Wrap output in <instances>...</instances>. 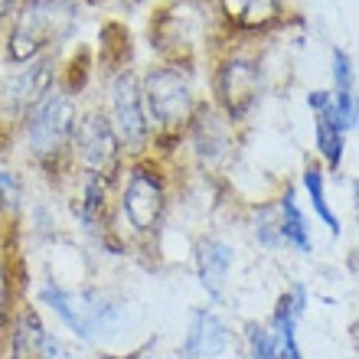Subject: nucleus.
<instances>
[{"mask_svg":"<svg viewBox=\"0 0 359 359\" xmlns=\"http://www.w3.org/2000/svg\"><path fill=\"white\" fill-rule=\"evenodd\" d=\"M180 167L144 154L124 163V173L114 189V209L108 232L98 242L108 255H144L157 258L170 222L173 193Z\"/></svg>","mask_w":359,"mask_h":359,"instance_id":"1","label":"nucleus"},{"mask_svg":"<svg viewBox=\"0 0 359 359\" xmlns=\"http://www.w3.org/2000/svg\"><path fill=\"white\" fill-rule=\"evenodd\" d=\"M82 95L59 79L17 128V144L23 161L43 183L66 189L72 180V134L82 114Z\"/></svg>","mask_w":359,"mask_h":359,"instance_id":"2","label":"nucleus"},{"mask_svg":"<svg viewBox=\"0 0 359 359\" xmlns=\"http://www.w3.org/2000/svg\"><path fill=\"white\" fill-rule=\"evenodd\" d=\"M141 88H144V104H147V118H151V131H154L151 154L177 167L180 147H183L189 124L199 114V108L209 102L203 69L177 66V62H157L154 59L151 66L141 72Z\"/></svg>","mask_w":359,"mask_h":359,"instance_id":"3","label":"nucleus"},{"mask_svg":"<svg viewBox=\"0 0 359 359\" xmlns=\"http://www.w3.org/2000/svg\"><path fill=\"white\" fill-rule=\"evenodd\" d=\"M33 304L49 313L76 343L98 346L118 333L128 317V297L102 284H66L56 274H43Z\"/></svg>","mask_w":359,"mask_h":359,"instance_id":"4","label":"nucleus"},{"mask_svg":"<svg viewBox=\"0 0 359 359\" xmlns=\"http://www.w3.org/2000/svg\"><path fill=\"white\" fill-rule=\"evenodd\" d=\"M82 27L79 0H20L7 27L0 29L4 66H29L36 59L62 56Z\"/></svg>","mask_w":359,"mask_h":359,"instance_id":"5","label":"nucleus"},{"mask_svg":"<svg viewBox=\"0 0 359 359\" xmlns=\"http://www.w3.org/2000/svg\"><path fill=\"white\" fill-rule=\"evenodd\" d=\"M203 79H206L209 104L219 108L232 124L245 128L268 86L265 56L258 43L219 39V46L203 66Z\"/></svg>","mask_w":359,"mask_h":359,"instance_id":"6","label":"nucleus"},{"mask_svg":"<svg viewBox=\"0 0 359 359\" xmlns=\"http://www.w3.org/2000/svg\"><path fill=\"white\" fill-rule=\"evenodd\" d=\"M147 46L157 62L203 69L219 46L209 0H161L147 20Z\"/></svg>","mask_w":359,"mask_h":359,"instance_id":"7","label":"nucleus"},{"mask_svg":"<svg viewBox=\"0 0 359 359\" xmlns=\"http://www.w3.org/2000/svg\"><path fill=\"white\" fill-rule=\"evenodd\" d=\"M238 147H242V128L232 124L219 108H212L206 102L199 108L196 118H193V124H189L187 137H183L177 167L180 170L189 167L199 177L219 180L232 170Z\"/></svg>","mask_w":359,"mask_h":359,"instance_id":"8","label":"nucleus"},{"mask_svg":"<svg viewBox=\"0 0 359 359\" xmlns=\"http://www.w3.org/2000/svg\"><path fill=\"white\" fill-rule=\"evenodd\" d=\"M102 92L104 95L98 102H102L114 134L121 137V147L128 154V161L151 154L154 131H151V118H147V104H144L141 72L134 66L108 72V76H102Z\"/></svg>","mask_w":359,"mask_h":359,"instance_id":"9","label":"nucleus"},{"mask_svg":"<svg viewBox=\"0 0 359 359\" xmlns=\"http://www.w3.org/2000/svg\"><path fill=\"white\" fill-rule=\"evenodd\" d=\"M128 154L114 134L102 102H86L72 134V173H102L118 180L124 173Z\"/></svg>","mask_w":359,"mask_h":359,"instance_id":"10","label":"nucleus"},{"mask_svg":"<svg viewBox=\"0 0 359 359\" xmlns=\"http://www.w3.org/2000/svg\"><path fill=\"white\" fill-rule=\"evenodd\" d=\"M62 72V56L36 59L29 66H10L0 79V134L17 137L20 121L27 111L59 82Z\"/></svg>","mask_w":359,"mask_h":359,"instance_id":"11","label":"nucleus"},{"mask_svg":"<svg viewBox=\"0 0 359 359\" xmlns=\"http://www.w3.org/2000/svg\"><path fill=\"white\" fill-rule=\"evenodd\" d=\"M219 39L258 43L287 23V0H209Z\"/></svg>","mask_w":359,"mask_h":359,"instance_id":"12","label":"nucleus"},{"mask_svg":"<svg viewBox=\"0 0 359 359\" xmlns=\"http://www.w3.org/2000/svg\"><path fill=\"white\" fill-rule=\"evenodd\" d=\"M0 359H69L66 343L53 327L46 313L33 301H27L13 313L10 327L0 337Z\"/></svg>","mask_w":359,"mask_h":359,"instance_id":"13","label":"nucleus"},{"mask_svg":"<svg viewBox=\"0 0 359 359\" xmlns=\"http://www.w3.org/2000/svg\"><path fill=\"white\" fill-rule=\"evenodd\" d=\"M118 180L102 177V173H72V180H69V187H66L72 222L82 229V236L92 238L95 245L104 238L108 222H111Z\"/></svg>","mask_w":359,"mask_h":359,"instance_id":"14","label":"nucleus"},{"mask_svg":"<svg viewBox=\"0 0 359 359\" xmlns=\"http://www.w3.org/2000/svg\"><path fill=\"white\" fill-rule=\"evenodd\" d=\"M236 343H238L236 330L219 313L216 304H199V307L189 311L177 356L180 359H226L229 353L236 350Z\"/></svg>","mask_w":359,"mask_h":359,"instance_id":"15","label":"nucleus"},{"mask_svg":"<svg viewBox=\"0 0 359 359\" xmlns=\"http://www.w3.org/2000/svg\"><path fill=\"white\" fill-rule=\"evenodd\" d=\"M193 278H196L199 291L206 294L209 304H222L229 294V281L236 271V245L229 242L222 232H203L193 242Z\"/></svg>","mask_w":359,"mask_h":359,"instance_id":"16","label":"nucleus"},{"mask_svg":"<svg viewBox=\"0 0 359 359\" xmlns=\"http://www.w3.org/2000/svg\"><path fill=\"white\" fill-rule=\"evenodd\" d=\"M27 301V262H23L20 226L0 222V337Z\"/></svg>","mask_w":359,"mask_h":359,"instance_id":"17","label":"nucleus"},{"mask_svg":"<svg viewBox=\"0 0 359 359\" xmlns=\"http://www.w3.org/2000/svg\"><path fill=\"white\" fill-rule=\"evenodd\" d=\"M307 304H311V294L304 284H287L271 304V313H268V330H271L274 343H278V353L281 359H301V320L307 313Z\"/></svg>","mask_w":359,"mask_h":359,"instance_id":"18","label":"nucleus"},{"mask_svg":"<svg viewBox=\"0 0 359 359\" xmlns=\"http://www.w3.org/2000/svg\"><path fill=\"white\" fill-rule=\"evenodd\" d=\"M271 199H274V209H278V229H281L284 248L311 258L313 255V226H311V216H307L301 196H297V187L284 183Z\"/></svg>","mask_w":359,"mask_h":359,"instance_id":"19","label":"nucleus"},{"mask_svg":"<svg viewBox=\"0 0 359 359\" xmlns=\"http://www.w3.org/2000/svg\"><path fill=\"white\" fill-rule=\"evenodd\" d=\"M346 134H350V128L333 102L320 111H313V151H317V161L327 173H340L343 161H346Z\"/></svg>","mask_w":359,"mask_h":359,"instance_id":"20","label":"nucleus"},{"mask_svg":"<svg viewBox=\"0 0 359 359\" xmlns=\"http://www.w3.org/2000/svg\"><path fill=\"white\" fill-rule=\"evenodd\" d=\"M330 62H333V104H337V111L340 118L346 121V128H356L359 124V98H356V69H353V59L346 49L333 46L330 53Z\"/></svg>","mask_w":359,"mask_h":359,"instance_id":"21","label":"nucleus"},{"mask_svg":"<svg viewBox=\"0 0 359 359\" xmlns=\"http://www.w3.org/2000/svg\"><path fill=\"white\" fill-rule=\"evenodd\" d=\"M301 189H304V196H307V203H311V212L320 219V226L333 238H340L343 226H340V216L330 206V196H327V170L320 167V161H307L301 167Z\"/></svg>","mask_w":359,"mask_h":359,"instance_id":"22","label":"nucleus"},{"mask_svg":"<svg viewBox=\"0 0 359 359\" xmlns=\"http://www.w3.org/2000/svg\"><path fill=\"white\" fill-rule=\"evenodd\" d=\"M27 170L0 157V222L7 226H23V212H27Z\"/></svg>","mask_w":359,"mask_h":359,"instance_id":"23","label":"nucleus"},{"mask_svg":"<svg viewBox=\"0 0 359 359\" xmlns=\"http://www.w3.org/2000/svg\"><path fill=\"white\" fill-rule=\"evenodd\" d=\"M248 236L262 252L268 255H278L284 248L281 229H278V209H274V199H262V203H252L248 206Z\"/></svg>","mask_w":359,"mask_h":359,"instance_id":"24","label":"nucleus"},{"mask_svg":"<svg viewBox=\"0 0 359 359\" xmlns=\"http://www.w3.org/2000/svg\"><path fill=\"white\" fill-rule=\"evenodd\" d=\"M238 343H242V359H281L271 330H268L265 323H258V320L245 323V330H242Z\"/></svg>","mask_w":359,"mask_h":359,"instance_id":"25","label":"nucleus"},{"mask_svg":"<svg viewBox=\"0 0 359 359\" xmlns=\"http://www.w3.org/2000/svg\"><path fill=\"white\" fill-rule=\"evenodd\" d=\"M20 0H0V29L7 27V20L13 17V10H17Z\"/></svg>","mask_w":359,"mask_h":359,"instance_id":"26","label":"nucleus"},{"mask_svg":"<svg viewBox=\"0 0 359 359\" xmlns=\"http://www.w3.org/2000/svg\"><path fill=\"white\" fill-rule=\"evenodd\" d=\"M353 212H356V222H359V180H353Z\"/></svg>","mask_w":359,"mask_h":359,"instance_id":"27","label":"nucleus"},{"mask_svg":"<svg viewBox=\"0 0 359 359\" xmlns=\"http://www.w3.org/2000/svg\"><path fill=\"white\" fill-rule=\"evenodd\" d=\"M92 359H128V353H108V350H102V353H95Z\"/></svg>","mask_w":359,"mask_h":359,"instance_id":"28","label":"nucleus"},{"mask_svg":"<svg viewBox=\"0 0 359 359\" xmlns=\"http://www.w3.org/2000/svg\"><path fill=\"white\" fill-rule=\"evenodd\" d=\"M350 268H353V274H356V278H359V245L350 252Z\"/></svg>","mask_w":359,"mask_h":359,"instance_id":"29","label":"nucleus"},{"mask_svg":"<svg viewBox=\"0 0 359 359\" xmlns=\"http://www.w3.org/2000/svg\"><path fill=\"white\" fill-rule=\"evenodd\" d=\"M128 359H157L154 353H128Z\"/></svg>","mask_w":359,"mask_h":359,"instance_id":"30","label":"nucleus"},{"mask_svg":"<svg viewBox=\"0 0 359 359\" xmlns=\"http://www.w3.org/2000/svg\"><path fill=\"white\" fill-rule=\"evenodd\" d=\"M0 66H4V56H0ZM0 79H4V72H0Z\"/></svg>","mask_w":359,"mask_h":359,"instance_id":"31","label":"nucleus"},{"mask_svg":"<svg viewBox=\"0 0 359 359\" xmlns=\"http://www.w3.org/2000/svg\"><path fill=\"white\" fill-rule=\"evenodd\" d=\"M301 359H304V356H301Z\"/></svg>","mask_w":359,"mask_h":359,"instance_id":"32","label":"nucleus"}]
</instances>
